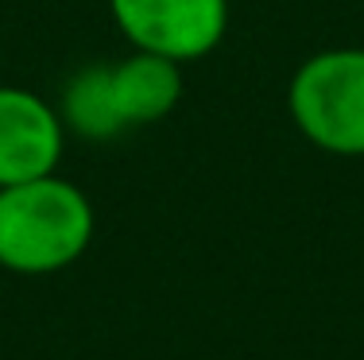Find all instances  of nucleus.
Instances as JSON below:
<instances>
[{
	"label": "nucleus",
	"instance_id": "5",
	"mask_svg": "<svg viewBox=\"0 0 364 360\" xmlns=\"http://www.w3.org/2000/svg\"><path fill=\"white\" fill-rule=\"evenodd\" d=\"M109 78H112V101H117L124 128L163 120L182 97L178 62L167 55H155V50H136L132 58L109 66Z\"/></svg>",
	"mask_w": 364,
	"mask_h": 360
},
{
	"label": "nucleus",
	"instance_id": "6",
	"mask_svg": "<svg viewBox=\"0 0 364 360\" xmlns=\"http://www.w3.org/2000/svg\"><path fill=\"white\" fill-rule=\"evenodd\" d=\"M63 120L85 140H112L124 132V120L112 101L109 66H90L66 85L63 93Z\"/></svg>",
	"mask_w": 364,
	"mask_h": 360
},
{
	"label": "nucleus",
	"instance_id": "1",
	"mask_svg": "<svg viewBox=\"0 0 364 360\" xmlns=\"http://www.w3.org/2000/svg\"><path fill=\"white\" fill-rule=\"evenodd\" d=\"M93 240V205L55 175L0 186V268L50 276L70 268Z\"/></svg>",
	"mask_w": 364,
	"mask_h": 360
},
{
	"label": "nucleus",
	"instance_id": "3",
	"mask_svg": "<svg viewBox=\"0 0 364 360\" xmlns=\"http://www.w3.org/2000/svg\"><path fill=\"white\" fill-rule=\"evenodd\" d=\"M109 8L136 50H155L175 62L210 55L229 23L225 0H109Z\"/></svg>",
	"mask_w": 364,
	"mask_h": 360
},
{
	"label": "nucleus",
	"instance_id": "4",
	"mask_svg": "<svg viewBox=\"0 0 364 360\" xmlns=\"http://www.w3.org/2000/svg\"><path fill=\"white\" fill-rule=\"evenodd\" d=\"M63 159V120L28 89H0V186L55 175Z\"/></svg>",
	"mask_w": 364,
	"mask_h": 360
},
{
	"label": "nucleus",
	"instance_id": "2",
	"mask_svg": "<svg viewBox=\"0 0 364 360\" xmlns=\"http://www.w3.org/2000/svg\"><path fill=\"white\" fill-rule=\"evenodd\" d=\"M291 116L310 143L364 156V50H322L291 82Z\"/></svg>",
	"mask_w": 364,
	"mask_h": 360
}]
</instances>
